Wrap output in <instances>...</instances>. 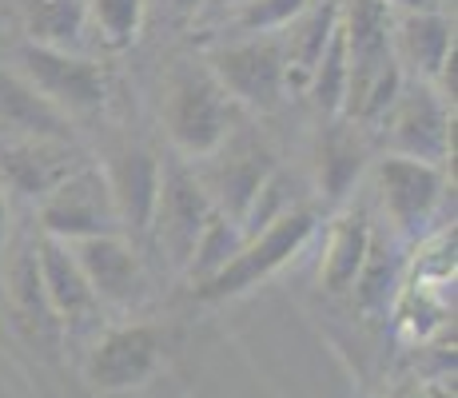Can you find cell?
<instances>
[{"instance_id":"obj_24","label":"cell","mask_w":458,"mask_h":398,"mask_svg":"<svg viewBox=\"0 0 458 398\" xmlns=\"http://www.w3.org/2000/svg\"><path fill=\"white\" fill-rule=\"evenodd\" d=\"M299 203H303V196H299V180H295V175H287L284 167H276V172L259 183V191L251 196L248 211L240 216L243 239L255 235V232H263V227H271L276 219H284L287 211L299 207Z\"/></svg>"},{"instance_id":"obj_21","label":"cell","mask_w":458,"mask_h":398,"mask_svg":"<svg viewBox=\"0 0 458 398\" xmlns=\"http://www.w3.org/2000/svg\"><path fill=\"white\" fill-rule=\"evenodd\" d=\"M8 287H13V303L16 315L29 326H37V334H56V315L48 307V295H44L40 283V267H37V247H24L13 263H8Z\"/></svg>"},{"instance_id":"obj_5","label":"cell","mask_w":458,"mask_h":398,"mask_svg":"<svg viewBox=\"0 0 458 398\" xmlns=\"http://www.w3.org/2000/svg\"><path fill=\"white\" fill-rule=\"evenodd\" d=\"M40 232L60 243H81L92 235H124L100 167L81 164L40 199Z\"/></svg>"},{"instance_id":"obj_6","label":"cell","mask_w":458,"mask_h":398,"mask_svg":"<svg viewBox=\"0 0 458 398\" xmlns=\"http://www.w3.org/2000/svg\"><path fill=\"white\" fill-rule=\"evenodd\" d=\"M276 167L279 164H276V156H271V148L263 144V140L248 136V131H240V128H235L216 152L191 159V172H196V180L204 183L211 207L232 216L235 224H240V216L248 211V203H251L255 191H259V183L267 180Z\"/></svg>"},{"instance_id":"obj_32","label":"cell","mask_w":458,"mask_h":398,"mask_svg":"<svg viewBox=\"0 0 458 398\" xmlns=\"http://www.w3.org/2000/svg\"><path fill=\"white\" fill-rule=\"evenodd\" d=\"M235 4H243V0H208L204 13H219V16H224L227 8H235ZM204 13H199V16H204Z\"/></svg>"},{"instance_id":"obj_17","label":"cell","mask_w":458,"mask_h":398,"mask_svg":"<svg viewBox=\"0 0 458 398\" xmlns=\"http://www.w3.org/2000/svg\"><path fill=\"white\" fill-rule=\"evenodd\" d=\"M367 140L355 123H335L315 144V188L327 203H343L367 172Z\"/></svg>"},{"instance_id":"obj_30","label":"cell","mask_w":458,"mask_h":398,"mask_svg":"<svg viewBox=\"0 0 458 398\" xmlns=\"http://www.w3.org/2000/svg\"><path fill=\"white\" fill-rule=\"evenodd\" d=\"M386 398H430V394H427V386H419V383H399Z\"/></svg>"},{"instance_id":"obj_20","label":"cell","mask_w":458,"mask_h":398,"mask_svg":"<svg viewBox=\"0 0 458 398\" xmlns=\"http://www.w3.org/2000/svg\"><path fill=\"white\" fill-rule=\"evenodd\" d=\"M88 29V0H24V32L29 44L76 48Z\"/></svg>"},{"instance_id":"obj_11","label":"cell","mask_w":458,"mask_h":398,"mask_svg":"<svg viewBox=\"0 0 458 398\" xmlns=\"http://www.w3.org/2000/svg\"><path fill=\"white\" fill-rule=\"evenodd\" d=\"M81 164H84V156L76 152L72 140H52V136L0 140V188L16 191L24 199L40 203Z\"/></svg>"},{"instance_id":"obj_14","label":"cell","mask_w":458,"mask_h":398,"mask_svg":"<svg viewBox=\"0 0 458 398\" xmlns=\"http://www.w3.org/2000/svg\"><path fill=\"white\" fill-rule=\"evenodd\" d=\"M391 48L403 72H415L422 84H435L443 64L454 56V24L435 13H394L391 21Z\"/></svg>"},{"instance_id":"obj_23","label":"cell","mask_w":458,"mask_h":398,"mask_svg":"<svg viewBox=\"0 0 458 398\" xmlns=\"http://www.w3.org/2000/svg\"><path fill=\"white\" fill-rule=\"evenodd\" d=\"M394 287H399V255H394V247H386L383 239L371 235L367 259H363V267H359L355 283H351V291H355L363 311H383V307L391 303Z\"/></svg>"},{"instance_id":"obj_2","label":"cell","mask_w":458,"mask_h":398,"mask_svg":"<svg viewBox=\"0 0 458 398\" xmlns=\"http://www.w3.org/2000/svg\"><path fill=\"white\" fill-rule=\"evenodd\" d=\"M315 227H319V211H315L311 203H299L284 219H276L271 227L243 239V247L211 279L196 283V299H204V303H224V299H235V295H243V291L259 287L263 279L276 275L284 263H292L295 255L303 251L307 239L315 235Z\"/></svg>"},{"instance_id":"obj_29","label":"cell","mask_w":458,"mask_h":398,"mask_svg":"<svg viewBox=\"0 0 458 398\" xmlns=\"http://www.w3.org/2000/svg\"><path fill=\"white\" fill-rule=\"evenodd\" d=\"M8 224H13V216H8V196L0 188V255H4V243H8Z\"/></svg>"},{"instance_id":"obj_1","label":"cell","mask_w":458,"mask_h":398,"mask_svg":"<svg viewBox=\"0 0 458 398\" xmlns=\"http://www.w3.org/2000/svg\"><path fill=\"white\" fill-rule=\"evenodd\" d=\"M164 128L183 159H199L240 128V104L211 80L208 68L180 64L164 88Z\"/></svg>"},{"instance_id":"obj_13","label":"cell","mask_w":458,"mask_h":398,"mask_svg":"<svg viewBox=\"0 0 458 398\" xmlns=\"http://www.w3.org/2000/svg\"><path fill=\"white\" fill-rule=\"evenodd\" d=\"M81 263L88 287L96 291L100 303L112 307H136L148 295V275L140 263L136 247L124 235H92L81 243H68Z\"/></svg>"},{"instance_id":"obj_18","label":"cell","mask_w":458,"mask_h":398,"mask_svg":"<svg viewBox=\"0 0 458 398\" xmlns=\"http://www.w3.org/2000/svg\"><path fill=\"white\" fill-rule=\"evenodd\" d=\"M335 24H339V0H323V4H307L303 13L287 24L284 32H276L284 44V68H287V88H307L315 60L327 48Z\"/></svg>"},{"instance_id":"obj_4","label":"cell","mask_w":458,"mask_h":398,"mask_svg":"<svg viewBox=\"0 0 458 398\" xmlns=\"http://www.w3.org/2000/svg\"><path fill=\"white\" fill-rule=\"evenodd\" d=\"M208 72L240 108L271 112L287 92L279 37H240L208 52Z\"/></svg>"},{"instance_id":"obj_9","label":"cell","mask_w":458,"mask_h":398,"mask_svg":"<svg viewBox=\"0 0 458 398\" xmlns=\"http://www.w3.org/2000/svg\"><path fill=\"white\" fill-rule=\"evenodd\" d=\"M211 199L204 191V183L196 180L188 159H172L160 172V196H156V211H152V227L148 235L160 239V247L172 255V263H188L191 247H196L199 232L211 219Z\"/></svg>"},{"instance_id":"obj_19","label":"cell","mask_w":458,"mask_h":398,"mask_svg":"<svg viewBox=\"0 0 458 398\" xmlns=\"http://www.w3.org/2000/svg\"><path fill=\"white\" fill-rule=\"evenodd\" d=\"M367 247H371V224L359 211H347L331 224L327 235V251H323V267H319V283L331 291V295H343L351 291L359 267L367 259Z\"/></svg>"},{"instance_id":"obj_31","label":"cell","mask_w":458,"mask_h":398,"mask_svg":"<svg viewBox=\"0 0 458 398\" xmlns=\"http://www.w3.org/2000/svg\"><path fill=\"white\" fill-rule=\"evenodd\" d=\"M204 4H208V0H172V8H175V13H183V16H199V13H204Z\"/></svg>"},{"instance_id":"obj_16","label":"cell","mask_w":458,"mask_h":398,"mask_svg":"<svg viewBox=\"0 0 458 398\" xmlns=\"http://www.w3.org/2000/svg\"><path fill=\"white\" fill-rule=\"evenodd\" d=\"M52 136L72 140V120L29 84L16 68H0V140Z\"/></svg>"},{"instance_id":"obj_27","label":"cell","mask_w":458,"mask_h":398,"mask_svg":"<svg viewBox=\"0 0 458 398\" xmlns=\"http://www.w3.org/2000/svg\"><path fill=\"white\" fill-rule=\"evenodd\" d=\"M307 4L311 0H243V4L227 8V16H232L240 37H276Z\"/></svg>"},{"instance_id":"obj_25","label":"cell","mask_w":458,"mask_h":398,"mask_svg":"<svg viewBox=\"0 0 458 398\" xmlns=\"http://www.w3.org/2000/svg\"><path fill=\"white\" fill-rule=\"evenodd\" d=\"M307 92L319 104V112L327 116H343V96H347V40H343V24H335L327 48L315 60L311 80H307Z\"/></svg>"},{"instance_id":"obj_3","label":"cell","mask_w":458,"mask_h":398,"mask_svg":"<svg viewBox=\"0 0 458 398\" xmlns=\"http://www.w3.org/2000/svg\"><path fill=\"white\" fill-rule=\"evenodd\" d=\"M16 72L60 108L68 120L92 116L108 104V76L96 60L81 56L76 48H48V44H24L16 56Z\"/></svg>"},{"instance_id":"obj_28","label":"cell","mask_w":458,"mask_h":398,"mask_svg":"<svg viewBox=\"0 0 458 398\" xmlns=\"http://www.w3.org/2000/svg\"><path fill=\"white\" fill-rule=\"evenodd\" d=\"M443 0H386L391 13H435Z\"/></svg>"},{"instance_id":"obj_26","label":"cell","mask_w":458,"mask_h":398,"mask_svg":"<svg viewBox=\"0 0 458 398\" xmlns=\"http://www.w3.org/2000/svg\"><path fill=\"white\" fill-rule=\"evenodd\" d=\"M148 0H88V24H96L108 48H131L144 29Z\"/></svg>"},{"instance_id":"obj_15","label":"cell","mask_w":458,"mask_h":398,"mask_svg":"<svg viewBox=\"0 0 458 398\" xmlns=\"http://www.w3.org/2000/svg\"><path fill=\"white\" fill-rule=\"evenodd\" d=\"M37 267H40V283L44 295H48V307L56 315L60 326H84L88 318L100 311V299L88 287L81 263H76L72 247L60 243V239L44 235L37 243Z\"/></svg>"},{"instance_id":"obj_10","label":"cell","mask_w":458,"mask_h":398,"mask_svg":"<svg viewBox=\"0 0 458 398\" xmlns=\"http://www.w3.org/2000/svg\"><path fill=\"white\" fill-rule=\"evenodd\" d=\"M443 188H446L443 167L427 164V159L391 152L375 164L378 203L391 216V224L407 235H415L422 224H430L435 207L443 203Z\"/></svg>"},{"instance_id":"obj_7","label":"cell","mask_w":458,"mask_h":398,"mask_svg":"<svg viewBox=\"0 0 458 398\" xmlns=\"http://www.w3.org/2000/svg\"><path fill=\"white\" fill-rule=\"evenodd\" d=\"M383 128L391 131V152L415 156L427 164L443 167L454 148V120L451 104L435 92L430 84H403L399 100L383 116Z\"/></svg>"},{"instance_id":"obj_8","label":"cell","mask_w":458,"mask_h":398,"mask_svg":"<svg viewBox=\"0 0 458 398\" xmlns=\"http://www.w3.org/2000/svg\"><path fill=\"white\" fill-rule=\"evenodd\" d=\"M164 362V331L152 323H128L108 331L88 355V386L96 394H128L144 386Z\"/></svg>"},{"instance_id":"obj_22","label":"cell","mask_w":458,"mask_h":398,"mask_svg":"<svg viewBox=\"0 0 458 398\" xmlns=\"http://www.w3.org/2000/svg\"><path fill=\"white\" fill-rule=\"evenodd\" d=\"M240 247H243L240 224H235L232 216H224V211H211V219L204 224V232H199L196 247H191L188 263H183V271H188L191 283H204V279L216 275Z\"/></svg>"},{"instance_id":"obj_12","label":"cell","mask_w":458,"mask_h":398,"mask_svg":"<svg viewBox=\"0 0 458 398\" xmlns=\"http://www.w3.org/2000/svg\"><path fill=\"white\" fill-rule=\"evenodd\" d=\"M100 172H104V183H108V191H112V203H116L120 232L148 235L152 211H156V196H160V172H164V164L156 159V152L144 144H124L108 156V164H104Z\"/></svg>"}]
</instances>
